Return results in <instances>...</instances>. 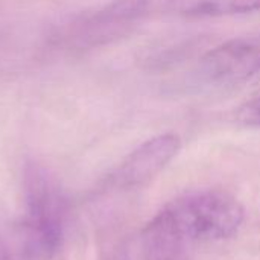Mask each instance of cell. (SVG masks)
<instances>
[{"label":"cell","instance_id":"52a82bcc","mask_svg":"<svg viewBox=\"0 0 260 260\" xmlns=\"http://www.w3.org/2000/svg\"><path fill=\"white\" fill-rule=\"evenodd\" d=\"M236 117L242 125L260 129V96L244 104L239 108Z\"/></svg>","mask_w":260,"mask_h":260},{"label":"cell","instance_id":"6da1fadb","mask_svg":"<svg viewBox=\"0 0 260 260\" xmlns=\"http://www.w3.org/2000/svg\"><path fill=\"white\" fill-rule=\"evenodd\" d=\"M241 203L222 190H198L169 203L145 229L143 247L186 248L233 238L244 224Z\"/></svg>","mask_w":260,"mask_h":260},{"label":"cell","instance_id":"ba28073f","mask_svg":"<svg viewBox=\"0 0 260 260\" xmlns=\"http://www.w3.org/2000/svg\"><path fill=\"white\" fill-rule=\"evenodd\" d=\"M145 260H190L184 250L172 251H157V253H143Z\"/></svg>","mask_w":260,"mask_h":260},{"label":"cell","instance_id":"277c9868","mask_svg":"<svg viewBox=\"0 0 260 260\" xmlns=\"http://www.w3.org/2000/svg\"><path fill=\"white\" fill-rule=\"evenodd\" d=\"M260 73V37L225 41L198 62L197 79L213 88L241 85Z\"/></svg>","mask_w":260,"mask_h":260},{"label":"cell","instance_id":"3957f363","mask_svg":"<svg viewBox=\"0 0 260 260\" xmlns=\"http://www.w3.org/2000/svg\"><path fill=\"white\" fill-rule=\"evenodd\" d=\"M149 0H113L72 24L67 40L78 49H94L128 35L148 14Z\"/></svg>","mask_w":260,"mask_h":260},{"label":"cell","instance_id":"5b68a950","mask_svg":"<svg viewBox=\"0 0 260 260\" xmlns=\"http://www.w3.org/2000/svg\"><path fill=\"white\" fill-rule=\"evenodd\" d=\"M180 148L181 140L172 133L146 140L113 172L111 184L119 189H134L148 184L175 158Z\"/></svg>","mask_w":260,"mask_h":260},{"label":"cell","instance_id":"8992f818","mask_svg":"<svg viewBox=\"0 0 260 260\" xmlns=\"http://www.w3.org/2000/svg\"><path fill=\"white\" fill-rule=\"evenodd\" d=\"M260 11V0H195L186 8L187 15L225 17Z\"/></svg>","mask_w":260,"mask_h":260},{"label":"cell","instance_id":"9c48e42d","mask_svg":"<svg viewBox=\"0 0 260 260\" xmlns=\"http://www.w3.org/2000/svg\"><path fill=\"white\" fill-rule=\"evenodd\" d=\"M0 260H12L8 250H6V247H5V244L2 242V239H0Z\"/></svg>","mask_w":260,"mask_h":260},{"label":"cell","instance_id":"7a4b0ae2","mask_svg":"<svg viewBox=\"0 0 260 260\" xmlns=\"http://www.w3.org/2000/svg\"><path fill=\"white\" fill-rule=\"evenodd\" d=\"M23 180L21 241L24 260H56L64 244L67 215L59 184L37 165L26 168Z\"/></svg>","mask_w":260,"mask_h":260}]
</instances>
